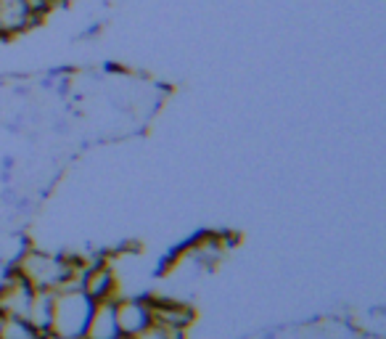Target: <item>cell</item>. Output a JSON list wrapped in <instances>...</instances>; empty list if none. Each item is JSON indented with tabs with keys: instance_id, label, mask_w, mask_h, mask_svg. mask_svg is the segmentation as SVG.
<instances>
[{
	"instance_id": "obj_1",
	"label": "cell",
	"mask_w": 386,
	"mask_h": 339,
	"mask_svg": "<svg viewBox=\"0 0 386 339\" xmlns=\"http://www.w3.org/2000/svg\"><path fill=\"white\" fill-rule=\"evenodd\" d=\"M90 313H93V300L83 289L56 291L50 334L61 339H83Z\"/></svg>"
},
{
	"instance_id": "obj_2",
	"label": "cell",
	"mask_w": 386,
	"mask_h": 339,
	"mask_svg": "<svg viewBox=\"0 0 386 339\" xmlns=\"http://www.w3.org/2000/svg\"><path fill=\"white\" fill-rule=\"evenodd\" d=\"M148 310H151V324L159 328H188L196 324V307L180 297L169 294H145Z\"/></svg>"
},
{
	"instance_id": "obj_7",
	"label": "cell",
	"mask_w": 386,
	"mask_h": 339,
	"mask_svg": "<svg viewBox=\"0 0 386 339\" xmlns=\"http://www.w3.org/2000/svg\"><path fill=\"white\" fill-rule=\"evenodd\" d=\"M133 339H167V334H164V328H159V326H145L141 334H135Z\"/></svg>"
},
{
	"instance_id": "obj_3",
	"label": "cell",
	"mask_w": 386,
	"mask_h": 339,
	"mask_svg": "<svg viewBox=\"0 0 386 339\" xmlns=\"http://www.w3.org/2000/svg\"><path fill=\"white\" fill-rule=\"evenodd\" d=\"M114 315L122 339H133L145 326H151V310L145 294H120L114 300Z\"/></svg>"
},
{
	"instance_id": "obj_4",
	"label": "cell",
	"mask_w": 386,
	"mask_h": 339,
	"mask_svg": "<svg viewBox=\"0 0 386 339\" xmlns=\"http://www.w3.org/2000/svg\"><path fill=\"white\" fill-rule=\"evenodd\" d=\"M37 25L29 0H0V37H19Z\"/></svg>"
},
{
	"instance_id": "obj_5",
	"label": "cell",
	"mask_w": 386,
	"mask_h": 339,
	"mask_svg": "<svg viewBox=\"0 0 386 339\" xmlns=\"http://www.w3.org/2000/svg\"><path fill=\"white\" fill-rule=\"evenodd\" d=\"M85 339H122L117 315H114V300L93 303V313L85 328Z\"/></svg>"
},
{
	"instance_id": "obj_6",
	"label": "cell",
	"mask_w": 386,
	"mask_h": 339,
	"mask_svg": "<svg viewBox=\"0 0 386 339\" xmlns=\"http://www.w3.org/2000/svg\"><path fill=\"white\" fill-rule=\"evenodd\" d=\"M53 305H56V291L50 289H35L32 303L27 310V324L35 328L37 334H48L53 324Z\"/></svg>"
}]
</instances>
